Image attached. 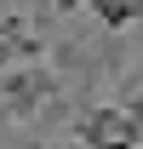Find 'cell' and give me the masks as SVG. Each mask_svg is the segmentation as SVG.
<instances>
[{
	"label": "cell",
	"mask_w": 143,
	"mask_h": 149,
	"mask_svg": "<svg viewBox=\"0 0 143 149\" xmlns=\"http://www.w3.org/2000/svg\"><path fill=\"white\" fill-rule=\"evenodd\" d=\"M46 97H52V74H40V69H6L0 74V103H6V115L29 120Z\"/></svg>",
	"instance_id": "1"
},
{
	"label": "cell",
	"mask_w": 143,
	"mask_h": 149,
	"mask_svg": "<svg viewBox=\"0 0 143 149\" xmlns=\"http://www.w3.org/2000/svg\"><path fill=\"white\" fill-rule=\"evenodd\" d=\"M92 12L109 29H126V23H143V0H92Z\"/></svg>",
	"instance_id": "2"
},
{
	"label": "cell",
	"mask_w": 143,
	"mask_h": 149,
	"mask_svg": "<svg viewBox=\"0 0 143 149\" xmlns=\"http://www.w3.org/2000/svg\"><path fill=\"white\" fill-rule=\"evenodd\" d=\"M120 115L132 120V126H143V92H137V97H126V103H120Z\"/></svg>",
	"instance_id": "3"
},
{
	"label": "cell",
	"mask_w": 143,
	"mask_h": 149,
	"mask_svg": "<svg viewBox=\"0 0 143 149\" xmlns=\"http://www.w3.org/2000/svg\"><path fill=\"white\" fill-rule=\"evenodd\" d=\"M12 69V46H6V40H0V74Z\"/></svg>",
	"instance_id": "4"
},
{
	"label": "cell",
	"mask_w": 143,
	"mask_h": 149,
	"mask_svg": "<svg viewBox=\"0 0 143 149\" xmlns=\"http://www.w3.org/2000/svg\"><path fill=\"white\" fill-rule=\"evenodd\" d=\"M52 6H57V12H74V6H80V0H52Z\"/></svg>",
	"instance_id": "5"
}]
</instances>
